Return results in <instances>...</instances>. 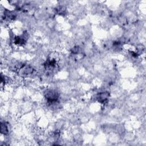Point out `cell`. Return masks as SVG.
<instances>
[{
	"instance_id": "cell-1",
	"label": "cell",
	"mask_w": 146,
	"mask_h": 146,
	"mask_svg": "<svg viewBox=\"0 0 146 146\" xmlns=\"http://www.w3.org/2000/svg\"><path fill=\"white\" fill-rule=\"evenodd\" d=\"M44 97L48 102L52 103L55 102L59 98V94L54 90L48 89L44 92Z\"/></svg>"
},
{
	"instance_id": "cell-2",
	"label": "cell",
	"mask_w": 146,
	"mask_h": 146,
	"mask_svg": "<svg viewBox=\"0 0 146 146\" xmlns=\"http://www.w3.org/2000/svg\"><path fill=\"white\" fill-rule=\"evenodd\" d=\"M110 97V93L107 91L102 92L97 94L96 100L101 103H104L108 100Z\"/></svg>"
},
{
	"instance_id": "cell-3",
	"label": "cell",
	"mask_w": 146,
	"mask_h": 146,
	"mask_svg": "<svg viewBox=\"0 0 146 146\" xmlns=\"http://www.w3.org/2000/svg\"><path fill=\"white\" fill-rule=\"evenodd\" d=\"M1 133L3 134V135H6L9 132V129H8V127L6 125V123H1Z\"/></svg>"
}]
</instances>
